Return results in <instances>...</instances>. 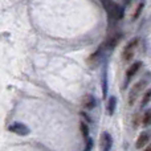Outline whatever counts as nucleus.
<instances>
[{
  "mask_svg": "<svg viewBox=\"0 0 151 151\" xmlns=\"http://www.w3.org/2000/svg\"><path fill=\"white\" fill-rule=\"evenodd\" d=\"M113 146V138L107 131H104L101 135V151H110Z\"/></svg>",
  "mask_w": 151,
  "mask_h": 151,
  "instance_id": "5",
  "label": "nucleus"
},
{
  "mask_svg": "<svg viewBox=\"0 0 151 151\" xmlns=\"http://www.w3.org/2000/svg\"><path fill=\"white\" fill-rule=\"evenodd\" d=\"M150 96H151L150 90H147L146 93L143 94V98H142V107H143V106H146V105L149 104V101H150Z\"/></svg>",
  "mask_w": 151,
  "mask_h": 151,
  "instance_id": "14",
  "label": "nucleus"
},
{
  "mask_svg": "<svg viewBox=\"0 0 151 151\" xmlns=\"http://www.w3.org/2000/svg\"><path fill=\"white\" fill-rule=\"evenodd\" d=\"M121 39H122V35H119V33H117V35H114L113 37H110V40L107 41V48L109 49H113L114 47H117L118 45V42L121 41Z\"/></svg>",
  "mask_w": 151,
  "mask_h": 151,
  "instance_id": "9",
  "label": "nucleus"
},
{
  "mask_svg": "<svg viewBox=\"0 0 151 151\" xmlns=\"http://www.w3.org/2000/svg\"><path fill=\"white\" fill-rule=\"evenodd\" d=\"M145 88H146V81H138V82L131 88L130 94H129V105H130V106L134 105V102H135L137 98L142 94V91H143Z\"/></svg>",
  "mask_w": 151,
  "mask_h": 151,
  "instance_id": "2",
  "label": "nucleus"
},
{
  "mask_svg": "<svg viewBox=\"0 0 151 151\" xmlns=\"http://www.w3.org/2000/svg\"><path fill=\"white\" fill-rule=\"evenodd\" d=\"M138 41L139 39H133L130 42H127V45H126L125 48H123V52H122V60L123 61H131V58H133L134 56V50H135L137 45H138Z\"/></svg>",
  "mask_w": 151,
  "mask_h": 151,
  "instance_id": "3",
  "label": "nucleus"
},
{
  "mask_svg": "<svg viewBox=\"0 0 151 151\" xmlns=\"http://www.w3.org/2000/svg\"><path fill=\"white\" fill-rule=\"evenodd\" d=\"M80 126H81L80 129H81V133H82V137L85 138V141H86V139L89 138V126L86 125L85 122H81Z\"/></svg>",
  "mask_w": 151,
  "mask_h": 151,
  "instance_id": "12",
  "label": "nucleus"
},
{
  "mask_svg": "<svg viewBox=\"0 0 151 151\" xmlns=\"http://www.w3.org/2000/svg\"><path fill=\"white\" fill-rule=\"evenodd\" d=\"M102 93H104V97H106V94H107V69H106V66L104 68V72H102Z\"/></svg>",
  "mask_w": 151,
  "mask_h": 151,
  "instance_id": "10",
  "label": "nucleus"
},
{
  "mask_svg": "<svg viewBox=\"0 0 151 151\" xmlns=\"http://www.w3.org/2000/svg\"><path fill=\"white\" fill-rule=\"evenodd\" d=\"M143 7H145V4H143V3H139V4H138V7H137L135 12H134V15H133V19H134V20H135V19H138L139 13L142 12V9H143Z\"/></svg>",
  "mask_w": 151,
  "mask_h": 151,
  "instance_id": "13",
  "label": "nucleus"
},
{
  "mask_svg": "<svg viewBox=\"0 0 151 151\" xmlns=\"http://www.w3.org/2000/svg\"><path fill=\"white\" fill-rule=\"evenodd\" d=\"M115 106H117V98L111 96V97H110V99H109V104H107V113H109L110 115L114 114Z\"/></svg>",
  "mask_w": 151,
  "mask_h": 151,
  "instance_id": "11",
  "label": "nucleus"
},
{
  "mask_svg": "<svg viewBox=\"0 0 151 151\" xmlns=\"http://www.w3.org/2000/svg\"><path fill=\"white\" fill-rule=\"evenodd\" d=\"M141 66H142V63H141V61H137V63L131 64V66L127 69V72H126V83H127L129 81H130L131 78H133L134 76L137 74V72L141 69Z\"/></svg>",
  "mask_w": 151,
  "mask_h": 151,
  "instance_id": "6",
  "label": "nucleus"
},
{
  "mask_svg": "<svg viewBox=\"0 0 151 151\" xmlns=\"http://www.w3.org/2000/svg\"><path fill=\"white\" fill-rule=\"evenodd\" d=\"M143 151H151V150H150V147H147V149H145Z\"/></svg>",
  "mask_w": 151,
  "mask_h": 151,
  "instance_id": "17",
  "label": "nucleus"
},
{
  "mask_svg": "<svg viewBox=\"0 0 151 151\" xmlns=\"http://www.w3.org/2000/svg\"><path fill=\"white\" fill-rule=\"evenodd\" d=\"M82 106L85 107V109L91 110L94 106H96V98H94L91 94H86V96L82 98Z\"/></svg>",
  "mask_w": 151,
  "mask_h": 151,
  "instance_id": "8",
  "label": "nucleus"
},
{
  "mask_svg": "<svg viewBox=\"0 0 151 151\" xmlns=\"http://www.w3.org/2000/svg\"><path fill=\"white\" fill-rule=\"evenodd\" d=\"M8 130H9L11 133H15V134L21 135V137L28 135L29 134V129L27 127L24 123H20V122H15V123H12V125H9Z\"/></svg>",
  "mask_w": 151,
  "mask_h": 151,
  "instance_id": "4",
  "label": "nucleus"
},
{
  "mask_svg": "<svg viewBox=\"0 0 151 151\" xmlns=\"http://www.w3.org/2000/svg\"><path fill=\"white\" fill-rule=\"evenodd\" d=\"M102 4L106 8L107 13H109V16L111 19H114V20H121V19H123L125 11H123V8L121 7L119 4H117V3H114V1H102Z\"/></svg>",
  "mask_w": 151,
  "mask_h": 151,
  "instance_id": "1",
  "label": "nucleus"
},
{
  "mask_svg": "<svg viewBox=\"0 0 151 151\" xmlns=\"http://www.w3.org/2000/svg\"><path fill=\"white\" fill-rule=\"evenodd\" d=\"M149 133H142L141 135L138 137V139H137V142H135V147L137 149H143L145 146H146L147 143H149V141H150V138H149Z\"/></svg>",
  "mask_w": 151,
  "mask_h": 151,
  "instance_id": "7",
  "label": "nucleus"
},
{
  "mask_svg": "<svg viewBox=\"0 0 151 151\" xmlns=\"http://www.w3.org/2000/svg\"><path fill=\"white\" fill-rule=\"evenodd\" d=\"M91 147H93V139L89 137L88 139H86V149L83 150V151H90L91 150Z\"/></svg>",
  "mask_w": 151,
  "mask_h": 151,
  "instance_id": "16",
  "label": "nucleus"
},
{
  "mask_svg": "<svg viewBox=\"0 0 151 151\" xmlns=\"http://www.w3.org/2000/svg\"><path fill=\"white\" fill-rule=\"evenodd\" d=\"M150 111H146L143 115V119H142V125L143 126H149L150 125Z\"/></svg>",
  "mask_w": 151,
  "mask_h": 151,
  "instance_id": "15",
  "label": "nucleus"
}]
</instances>
